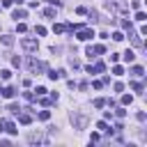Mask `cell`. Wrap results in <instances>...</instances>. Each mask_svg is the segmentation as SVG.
Masks as SVG:
<instances>
[{"label": "cell", "instance_id": "cell-1", "mask_svg": "<svg viewBox=\"0 0 147 147\" xmlns=\"http://www.w3.org/2000/svg\"><path fill=\"white\" fill-rule=\"evenodd\" d=\"M28 69H30L32 74H44V71L48 69V64H46V62H41V60L30 57V60H28Z\"/></svg>", "mask_w": 147, "mask_h": 147}, {"label": "cell", "instance_id": "cell-2", "mask_svg": "<svg viewBox=\"0 0 147 147\" xmlns=\"http://www.w3.org/2000/svg\"><path fill=\"white\" fill-rule=\"evenodd\" d=\"M106 9L108 11H126V5H124V0H106Z\"/></svg>", "mask_w": 147, "mask_h": 147}, {"label": "cell", "instance_id": "cell-3", "mask_svg": "<svg viewBox=\"0 0 147 147\" xmlns=\"http://www.w3.org/2000/svg\"><path fill=\"white\" fill-rule=\"evenodd\" d=\"M21 46H23L28 53H34V51L39 48V41H37V39H32V37H23V39H21Z\"/></svg>", "mask_w": 147, "mask_h": 147}, {"label": "cell", "instance_id": "cell-4", "mask_svg": "<svg viewBox=\"0 0 147 147\" xmlns=\"http://www.w3.org/2000/svg\"><path fill=\"white\" fill-rule=\"evenodd\" d=\"M94 37V30H90V28H80L78 32H76V39L78 41H90Z\"/></svg>", "mask_w": 147, "mask_h": 147}, {"label": "cell", "instance_id": "cell-5", "mask_svg": "<svg viewBox=\"0 0 147 147\" xmlns=\"http://www.w3.org/2000/svg\"><path fill=\"white\" fill-rule=\"evenodd\" d=\"M71 122H74V126H76V129H85L87 117H85V115H71Z\"/></svg>", "mask_w": 147, "mask_h": 147}, {"label": "cell", "instance_id": "cell-6", "mask_svg": "<svg viewBox=\"0 0 147 147\" xmlns=\"http://www.w3.org/2000/svg\"><path fill=\"white\" fill-rule=\"evenodd\" d=\"M5 131H7V133H11V136H16V133H18L16 124H14V122H7V119H5Z\"/></svg>", "mask_w": 147, "mask_h": 147}, {"label": "cell", "instance_id": "cell-7", "mask_svg": "<svg viewBox=\"0 0 147 147\" xmlns=\"http://www.w3.org/2000/svg\"><path fill=\"white\" fill-rule=\"evenodd\" d=\"M96 129H99V131H103V133H113V131H110V126H108V122H106V119H101V122H96Z\"/></svg>", "mask_w": 147, "mask_h": 147}, {"label": "cell", "instance_id": "cell-8", "mask_svg": "<svg viewBox=\"0 0 147 147\" xmlns=\"http://www.w3.org/2000/svg\"><path fill=\"white\" fill-rule=\"evenodd\" d=\"M122 57H124V62H133V60H136V53L129 48V51H124V53H122Z\"/></svg>", "mask_w": 147, "mask_h": 147}, {"label": "cell", "instance_id": "cell-9", "mask_svg": "<svg viewBox=\"0 0 147 147\" xmlns=\"http://www.w3.org/2000/svg\"><path fill=\"white\" fill-rule=\"evenodd\" d=\"M0 92H2V96H5V99H11V96L16 94V90H14V87H2Z\"/></svg>", "mask_w": 147, "mask_h": 147}, {"label": "cell", "instance_id": "cell-10", "mask_svg": "<svg viewBox=\"0 0 147 147\" xmlns=\"http://www.w3.org/2000/svg\"><path fill=\"white\" fill-rule=\"evenodd\" d=\"M28 140H30L32 145H34V142H46V140L41 138V133H30V136H28Z\"/></svg>", "mask_w": 147, "mask_h": 147}, {"label": "cell", "instance_id": "cell-11", "mask_svg": "<svg viewBox=\"0 0 147 147\" xmlns=\"http://www.w3.org/2000/svg\"><path fill=\"white\" fill-rule=\"evenodd\" d=\"M0 41H2L5 46H11V44H14V37H11V34H2V37H0Z\"/></svg>", "mask_w": 147, "mask_h": 147}, {"label": "cell", "instance_id": "cell-12", "mask_svg": "<svg viewBox=\"0 0 147 147\" xmlns=\"http://www.w3.org/2000/svg\"><path fill=\"white\" fill-rule=\"evenodd\" d=\"M18 122H21V124H30V122H32V115L23 113V115H18Z\"/></svg>", "mask_w": 147, "mask_h": 147}, {"label": "cell", "instance_id": "cell-13", "mask_svg": "<svg viewBox=\"0 0 147 147\" xmlns=\"http://www.w3.org/2000/svg\"><path fill=\"white\" fill-rule=\"evenodd\" d=\"M11 16H14L16 21H18V18H25V9H14V14H11Z\"/></svg>", "mask_w": 147, "mask_h": 147}, {"label": "cell", "instance_id": "cell-14", "mask_svg": "<svg viewBox=\"0 0 147 147\" xmlns=\"http://www.w3.org/2000/svg\"><path fill=\"white\" fill-rule=\"evenodd\" d=\"M103 71H106V64L103 62H96L94 64V74H103Z\"/></svg>", "mask_w": 147, "mask_h": 147}, {"label": "cell", "instance_id": "cell-15", "mask_svg": "<svg viewBox=\"0 0 147 147\" xmlns=\"http://www.w3.org/2000/svg\"><path fill=\"white\" fill-rule=\"evenodd\" d=\"M131 74H133L136 78H140V76L145 74V69H142V67H133V69H131Z\"/></svg>", "mask_w": 147, "mask_h": 147}, {"label": "cell", "instance_id": "cell-16", "mask_svg": "<svg viewBox=\"0 0 147 147\" xmlns=\"http://www.w3.org/2000/svg\"><path fill=\"white\" fill-rule=\"evenodd\" d=\"M131 103H133V96L131 94H124L122 96V106H131Z\"/></svg>", "mask_w": 147, "mask_h": 147}, {"label": "cell", "instance_id": "cell-17", "mask_svg": "<svg viewBox=\"0 0 147 147\" xmlns=\"http://www.w3.org/2000/svg\"><path fill=\"white\" fill-rule=\"evenodd\" d=\"M136 21H140V23H142V21H147V14L138 9V11H136Z\"/></svg>", "mask_w": 147, "mask_h": 147}, {"label": "cell", "instance_id": "cell-18", "mask_svg": "<svg viewBox=\"0 0 147 147\" xmlns=\"http://www.w3.org/2000/svg\"><path fill=\"white\" fill-rule=\"evenodd\" d=\"M53 32H55V34H62V32H64V25H62V23H55V25H53Z\"/></svg>", "mask_w": 147, "mask_h": 147}, {"label": "cell", "instance_id": "cell-19", "mask_svg": "<svg viewBox=\"0 0 147 147\" xmlns=\"http://www.w3.org/2000/svg\"><path fill=\"white\" fill-rule=\"evenodd\" d=\"M0 78H2V80H9V78H11V71H9V69H2V71H0Z\"/></svg>", "mask_w": 147, "mask_h": 147}, {"label": "cell", "instance_id": "cell-20", "mask_svg": "<svg viewBox=\"0 0 147 147\" xmlns=\"http://www.w3.org/2000/svg\"><path fill=\"white\" fill-rule=\"evenodd\" d=\"M39 119H41V122L51 119V110H41V113H39Z\"/></svg>", "mask_w": 147, "mask_h": 147}, {"label": "cell", "instance_id": "cell-21", "mask_svg": "<svg viewBox=\"0 0 147 147\" xmlns=\"http://www.w3.org/2000/svg\"><path fill=\"white\" fill-rule=\"evenodd\" d=\"M44 16H46V18H53V16H55V9H53V7L44 9Z\"/></svg>", "mask_w": 147, "mask_h": 147}, {"label": "cell", "instance_id": "cell-22", "mask_svg": "<svg viewBox=\"0 0 147 147\" xmlns=\"http://www.w3.org/2000/svg\"><path fill=\"white\" fill-rule=\"evenodd\" d=\"M113 74H115V76H122V74H124V67L115 64V67H113Z\"/></svg>", "mask_w": 147, "mask_h": 147}, {"label": "cell", "instance_id": "cell-23", "mask_svg": "<svg viewBox=\"0 0 147 147\" xmlns=\"http://www.w3.org/2000/svg\"><path fill=\"white\" fill-rule=\"evenodd\" d=\"M131 87H133L138 94H142V90H145V87H142V83H131Z\"/></svg>", "mask_w": 147, "mask_h": 147}, {"label": "cell", "instance_id": "cell-24", "mask_svg": "<svg viewBox=\"0 0 147 147\" xmlns=\"http://www.w3.org/2000/svg\"><path fill=\"white\" fill-rule=\"evenodd\" d=\"M9 113H16V115H18V113H21V106H18V103H9Z\"/></svg>", "mask_w": 147, "mask_h": 147}, {"label": "cell", "instance_id": "cell-25", "mask_svg": "<svg viewBox=\"0 0 147 147\" xmlns=\"http://www.w3.org/2000/svg\"><path fill=\"white\" fill-rule=\"evenodd\" d=\"M34 32H37L39 37H44V34H46V28H44V25H37V28H34Z\"/></svg>", "mask_w": 147, "mask_h": 147}, {"label": "cell", "instance_id": "cell-26", "mask_svg": "<svg viewBox=\"0 0 147 147\" xmlns=\"http://www.w3.org/2000/svg\"><path fill=\"white\" fill-rule=\"evenodd\" d=\"M69 64H71L74 69H78V67H80V60H78V57H71V60H69Z\"/></svg>", "mask_w": 147, "mask_h": 147}, {"label": "cell", "instance_id": "cell-27", "mask_svg": "<svg viewBox=\"0 0 147 147\" xmlns=\"http://www.w3.org/2000/svg\"><path fill=\"white\" fill-rule=\"evenodd\" d=\"M106 106V99H94V108H103Z\"/></svg>", "mask_w": 147, "mask_h": 147}, {"label": "cell", "instance_id": "cell-28", "mask_svg": "<svg viewBox=\"0 0 147 147\" xmlns=\"http://www.w3.org/2000/svg\"><path fill=\"white\" fill-rule=\"evenodd\" d=\"M48 78H51V80H57V78H60V71H48Z\"/></svg>", "mask_w": 147, "mask_h": 147}, {"label": "cell", "instance_id": "cell-29", "mask_svg": "<svg viewBox=\"0 0 147 147\" xmlns=\"http://www.w3.org/2000/svg\"><path fill=\"white\" fill-rule=\"evenodd\" d=\"M34 92H37V96H41V94H46V92H48V90H46V87H44V85H39V87H37V90H34Z\"/></svg>", "mask_w": 147, "mask_h": 147}, {"label": "cell", "instance_id": "cell-30", "mask_svg": "<svg viewBox=\"0 0 147 147\" xmlns=\"http://www.w3.org/2000/svg\"><path fill=\"white\" fill-rule=\"evenodd\" d=\"M16 30H18V32H25L28 25H25V23H16Z\"/></svg>", "mask_w": 147, "mask_h": 147}, {"label": "cell", "instance_id": "cell-31", "mask_svg": "<svg viewBox=\"0 0 147 147\" xmlns=\"http://www.w3.org/2000/svg\"><path fill=\"white\" fill-rule=\"evenodd\" d=\"M113 39H115V41H122L124 34H122V32H113Z\"/></svg>", "mask_w": 147, "mask_h": 147}, {"label": "cell", "instance_id": "cell-32", "mask_svg": "<svg viewBox=\"0 0 147 147\" xmlns=\"http://www.w3.org/2000/svg\"><path fill=\"white\" fill-rule=\"evenodd\" d=\"M39 103H41V106H51V99H46V96L41 94V99H39Z\"/></svg>", "mask_w": 147, "mask_h": 147}, {"label": "cell", "instance_id": "cell-33", "mask_svg": "<svg viewBox=\"0 0 147 147\" xmlns=\"http://www.w3.org/2000/svg\"><path fill=\"white\" fill-rule=\"evenodd\" d=\"M92 87H94V90H101V87H103V83H101V80H94V83H92Z\"/></svg>", "mask_w": 147, "mask_h": 147}, {"label": "cell", "instance_id": "cell-34", "mask_svg": "<svg viewBox=\"0 0 147 147\" xmlns=\"http://www.w3.org/2000/svg\"><path fill=\"white\" fill-rule=\"evenodd\" d=\"M113 90H115V92H122V90H124V85H122V83H115V85H113Z\"/></svg>", "mask_w": 147, "mask_h": 147}, {"label": "cell", "instance_id": "cell-35", "mask_svg": "<svg viewBox=\"0 0 147 147\" xmlns=\"http://www.w3.org/2000/svg\"><path fill=\"white\" fill-rule=\"evenodd\" d=\"M23 96H25V101H34V94H32V92H25Z\"/></svg>", "mask_w": 147, "mask_h": 147}, {"label": "cell", "instance_id": "cell-36", "mask_svg": "<svg viewBox=\"0 0 147 147\" xmlns=\"http://www.w3.org/2000/svg\"><path fill=\"white\" fill-rule=\"evenodd\" d=\"M115 115H117V117H124V115H126V110H124V108H117V110H115Z\"/></svg>", "mask_w": 147, "mask_h": 147}, {"label": "cell", "instance_id": "cell-37", "mask_svg": "<svg viewBox=\"0 0 147 147\" xmlns=\"http://www.w3.org/2000/svg\"><path fill=\"white\" fill-rule=\"evenodd\" d=\"M76 14H80V16H83V14H87V9H85V7H76Z\"/></svg>", "mask_w": 147, "mask_h": 147}, {"label": "cell", "instance_id": "cell-38", "mask_svg": "<svg viewBox=\"0 0 147 147\" xmlns=\"http://www.w3.org/2000/svg\"><path fill=\"white\" fill-rule=\"evenodd\" d=\"M14 5V0H2V7H11Z\"/></svg>", "mask_w": 147, "mask_h": 147}, {"label": "cell", "instance_id": "cell-39", "mask_svg": "<svg viewBox=\"0 0 147 147\" xmlns=\"http://www.w3.org/2000/svg\"><path fill=\"white\" fill-rule=\"evenodd\" d=\"M46 2H51V5H55V7H62V2H60V0H46Z\"/></svg>", "mask_w": 147, "mask_h": 147}, {"label": "cell", "instance_id": "cell-40", "mask_svg": "<svg viewBox=\"0 0 147 147\" xmlns=\"http://www.w3.org/2000/svg\"><path fill=\"white\" fill-rule=\"evenodd\" d=\"M0 131H5V119H0Z\"/></svg>", "mask_w": 147, "mask_h": 147}]
</instances>
